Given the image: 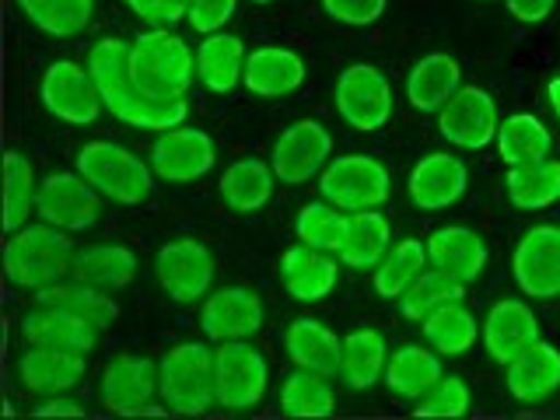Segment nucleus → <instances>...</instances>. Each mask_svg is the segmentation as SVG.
Instances as JSON below:
<instances>
[{"label":"nucleus","instance_id":"obj_5","mask_svg":"<svg viewBox=\"0 0 560 420\" xmlns=\"http://www.w3.org/2000/svg\"><path fill=\"white\" fill-rule=\"evenodd\" d=\"M78 172L92 183L102 197H109L116 203L137 207L151 197L154 179L144 162L127 148L113 144V140H92L78 151Z\"/></svg>","mask_w":560,"mask_h":420},{"label":"nucleus","instance_id":"obj_31","mask_svg":"<svg viewBox=\"0 0 560 420\" xmlns=\"http://www.w3.org/2000/svg\"><path fill=\"white\" fill-rule=\"evenodd\" d=\"M385 364H389V347L378 329H354L343 337V361L340 378L350 389H372L378 378H385Z\"/></svg>","mask_w":560,"mask_h":420},{"label":"nucleus","instance_id":"obj_47","mask_svg":"<svg viewBox=\"0 0 560 420\" xmlns=\"http://www.w3.org/2000/svg\"><path fill=\"white\" fill-rule=\"evenodd\" d=\"M192 0H127V8L148 25H175L189 14Z\"/></svg>","mask_w":560,"mask_h":420},{"label":"nucleus","instance_id":"obj_17","mask_svg":"<svg viewBox=\"0 0 560 420\" xmlns=\"http://www.w3.org/2000/svg\"><path fill=\"white\" fill-rule=\"evenodd\" d=\"M262 308L259 294L249 288H221L203 302L200 326L207 332V340L228 343V340H249L253 332L262 326Z\"/></svg>","mask_w":560,"mask_h":420},{"label":"nucleus","instance_id":"obj_33","mask_svg":"<svg viewBox=\"0 0 560 420\" xmlns=\"http://www.w3.org/2000/svg\"><path fill=\"white\" fill-rule=\"evenodd\" d=\"M508 200L518 210H542L560 200V162L542 158L533 165H512L504 175Z\"/></svg>","mask_w":560,"mask_h":420},{"label":"nucleus","instance_id":"obj_9","mask_svg":"<svg viewBox=\"0 0 560 420\" xmlns=\"http://www.w3.org/2000/svg\"><path fill=\"white\" fill-rule=\"evenodd\" d=\"M158 284L179 305H192L214 284V256L197 238H172L154 259Z\"/></svg>","mask_w":560,"mask_h":420},{"label":"nucleus","instance_id":"obj_1","mask_svg":"<svg viewBox=\"0 0 560 420\" xmlns=\"http://www.w3.org/2000/svg\"><path fill=\"white\" fill-rule=\"evenodd\" d=\"M88 74H92L102 105L109 109L119 122L137 130H154L165 133L183 127L189 116L186 95L179 98H158L137 84L133 67H130V43L122 39H102L88 52Z\"/></svg>","mask_w":560,"mask_h":420},{"label":"nucleus","instance_id":"obj_27","mask_svg":"<svg viewBox=\"0 0 560 420\" xmlns=\"http://www.w3.org/2000/svg\"><path fill=\"white\" fill-rule=\"evenodd\" d=\"M284 347H288V358L298 368H305V372H319L326 378L340 375L343 340L319 319H294L284 332Z\"/></svg>","mask_w":560,"mask_h":420},{"label":"nucleus","instance_id":"obj_14","mask_svg":"<svg viewBox=\"0 0 560 420\" xmlns=\"http://www.w3.org/2000/svg\"><path fill=\"white\" fill-rule=\"evenodd\" d=\"M332 154V137L323 122L315 119H298L280 133V140L273 144V175L288 186H302L308 183L315 172H323L329 165Z\"/></svg>","mask_w":560,"mask_h":420},{"label":"nucleus","instance_id":"obj_21","mask_svg":"<svg viewBox=\"0 0 560 420\" xmlns=\"http://www.w3.org/2000/svg\"><path fill=\"white\" fill-rule=\"evenodd\" d=\"M539 340V319L533 308L518 302V298H508L498 302L487 312L483 319V347L487 354L498 364H512L525 347H533Z\"/></svg>","mask_w":560,"mask_h":420},{"label":"nucleus","instance_id":"obj_51","mask_svg":"<svg viewBox=\"0 0 560 420\" xmlns=\"http://www.w3.org/2000/svg\"><path fill=\"white\" fill-rule=\"evenodd\" d=\"M253 4H273V0H253Z\"/></svg>","mask_w":560,"mask_h":420},{"label":"nucleus","instance_id":"obj_25","mask_svg":"<svg viewBox=\"0 0 560 420\" xmlns=\"http://www.w3.org/2000/svg\"><path fill=\"white\" fill-rule=\"evenodd\" d=\"M428 256H431V267L459 277L463 284H472V280L483 273L490 253H487V242L472 232V228L448 224V228H438L428 238Z\"/></svg>","mask_w":560,"mask_h":420},{"label":"nucleus","instance_id":"obj_10","mask_svg":"<svg viewBox=\"0 0 560 420\" xmlns=\"http://www.w3.org/2000/svg\"><path fill=\"white\" fill-rule=\"evenodd\" d=\"M102 192L84 179L81 172H52L39 183L35 214L46 224H57L63 232H84L102 214Z\"/></svg>","mask_w":560,"mask_h":420},{"label":"nucleus","instance_id":"obj_28","mask_svg":"<svg viewBox=\"0 0 560 420\" xmlns=\"http://www.w3.org/2000/svg\"><path fill=\"white\" fill-rule=\"evenodd\" d=\"M393 249V224L382 210H350L347 238L337 259L350 270H375Z\"/></svg>","mask_w":560,"mask_h":420},{"label":"nucleus","instance_id":"obj_45","mask_svg":"<svg viewBox=\"0 0 560 420\" xmlns=\"http://www.w3.org/2000/svg\"><path fill=\"white\" fill-rule=\"evenodd\" d=\"M385 4H389V0H323V11L340 25L364 28L378 22L385 14Z\"/></svg>","mask_w":560,"mask_h":420},{"label":"nucleus","instance_id":"obj_3","mask_svg":"<svg viewBox=\"0 0 560 420\" xmlns=\"http://www.w3.org/2000/svg\"><path fill=\"white\" fill-rule=\"evenodd\" d=\"M158 393L172 413L203 417L218 402L214 350L197 340L175 343L158 364Z\"/></svg>","mask_w":560,"mask_h":420},{"label":"nucleus","instance_id":"obj_50","mask_svg":"<svg viewBox=\"0 0 560 420\" xmlns=\"http://www.w3.org/2000/svg\"><path fill=\"white\" fill-rule=\"evenodd\" d=\"M547 95H550V105H553V113H557V119H560V78H553V81L547 84Z\"/></svg>","mask_w":560,"mask_h":420},{"label":"nucleus","instance_id":"obj_36","mask_svg":"<svg viewBox=\"0 0 560 420\" xmlns=\"http://www.w3.org/2000/svg\"><path fill=\"white\" fill-rule=\"evenodd\" d=\"M137 277V256L127 245H95V249H84L74 259V280L84 284H95L102 291H119L133 284Z\"/></svg>","mask_w":560,"mask_h":420},{"label":"nucleus","instance_id":"obj_44","mask_svg":"<svg viewBox=\"0 0 560 420\" xmlns=\"http://www.w3.org/2000/svg\"><path fill=\"white\" fill-rule=\"evenodd\" d=\"M472 407V393L463 378L442 375V382L420 396V407L413 410L417 417H466Z\"/></svg>","mask_w":560,"mask_h":420},{"label":"nucleus","instance_id":"obj_37","mask_svg":"<svg viewBox=\"0 0 560 420\" xmlns=\"http://www.w3.org/2000/svg\"><path fill=\"white\" fill-rule=\"evenodd\" d=\"M424 340L438 350V354L459 358L477 343V315H472L463 302H448L442 308H434L424 323Z\"/></svg>","mask_w":560,"mask_h":420},{"label":"nucleus","instance_id":"obj_23","mask_svg":"<svg viewBox=\"0 0 560 420\" xmlns=\"http://www.w3.org/2000/svg\"><path fill=\"white\" fill-rule=\"evenodd\" d=\"M280 280L294 302H323L326 294L337 291L340 267L329 253L298 242L294 249L280 256Z\"/></svg>","mask_w":560,"mask_h":420},{"label":"nucleus","instance_id":"obj_4","mask_svg":"<svg viewBox=\"0 0 560 420\" xmlns=\"http://www.w3.org/2000/svg\"><path fill=\"white\" fill-rule=\"evenodd\" d=\"M130 67L137 84L158 98L186 95L192 78H197V57H192V49L168 28L140 32L130 43Z\"/></svg>","mask_w":560,"mask_h":420},{"label":"nucleus","instance_id":"obj_12","mask_svg":"<svg viewBox=\"0 0 560 420\" xmlns=\"http://www.w3.org/2000/svg\"><path fill=\"white\" fill-rule=\"evenodd\" d=\"M498 105L483 88H459L442 109H438V130L448 144L463 151H480L498 140Z\"/></svg>","mask_w":560,"mask_h":420},{"label":"nucleus","instance_id":"obj_16","mask_svg":"<svg viewBox=\"0 0 560 420\" xmlns=\"http://www.w3.org/2000/svg\"><path fill=\"white\" fill-rule=\"evenodd\" d=\"M158 393V364L151 358L119 354L102 375V402L116 417H144Z\"/></svg>","mask_w":560,"mask_h":420},{"label":"nucleus","instance_id":"obj_30","mask_svg":"<svg viewBox=\"0 0 560 420\" xmlns=\"http://www.w3.org/2000/svg\"><path fill=\"white\" fill-rule=\"evenodd\" d=\"M273 165L259 162V158H242V162L228 165L221 175V200L235 210V214H256L273 197Z\"/></svg>","mask_w":560,"mask_h":420},{"label":"nucleus","instance_id":"obj_19","mask_svg":"<svg viewBox=\"0 0 560 420\" xmlns=\"http://www.w3.org/2000/svg\"><path fill=\"white\" fill-rule=\"evenodd\" d=\"M469 186V172L455 154L445 151H434L424 154L420 162L413 165L407 189H410V200L420 210H445L455 200H463V192Z\"/></svg>","mask_w":560,"mask_h":420},{"label":"nucleus","instance_id":"obj_8","mask_svg":"<svg viewBox=\"0 0 560 420\" xmlns=\"http://www.w3.org/2000/svg\"><path fill=\"white\" fill-rule=\"evenodd\" d=\"M214 372H218V407L224 410H253L267 396L270 364L253 343L228 340L214 350Z\"/></svg>","mask_w":560,"mask_h":420},{"label":"nucleus","instance_id":"obj_49","mask_svg":"<svg viewBox=\"0 0 560 420\" xmlns=\"http://www.w3.org/2000/svg\"><path fill=\"white\" fill-rule=\"evenodd\" d=\"M35 417H84V410L78 407L74 399H67V396H49L43 407H35Z\"/></svg>","mask_w":560,"mask_h":420},{"label":"nucleus","instance_id":"obj_22","mask_svg":"<svg viewBox=\"0 0 560 420\" xmlns=\"http://www.w3.org/2000/svg\"><path fill=\"white\" fill-rule=\"evenodd\" d=\"M308 67L294 49L284 46H259L245 57L242 84L259 98H284L305 84Z\"/></svg>","mask_w":560,"mask_h":420},{"label":"nucleus","instance_id":"obj_11","mask_svg":"<svg viewBox=\"0 0 560 420\" xmlns=\"http://www.w3.org/2000/svg\"><path fill=\"white\" fill-rule=\"evenodd\" d=\"M39 92H43L46 113L60 122H70V127H88V122H95L98 113L105 109L92 74H88V67H81L78 60L49 63Z\"/></svg>","mask_w":560,"mask_h":420},{"label":"nucleus","instance_id":"obj_18","mask_svg":"<svg viewBox=\"0 0 560 420\" xmlns=\"http://www.w3.org/2000/svg\"><path fill=\"white\" fill-rule=\"evenodd\" d=\"M98 326L81 319V315L57 308V305H46V302H35V308L25 312L22 319V340L28 347H63V350H95L98 343Z\"/></svg>","mask_w":560,"mask_h":420},{"label":"nucleus","instance_id":"obj_40","mask_svg":"<svg viewBox=\"0 0 560 420\" xmlns=\"http://www.w3.org/2000/svg\"><path fill=\"white\" fill-rule=\"evenodd\" d=\"M35 200H39V183H35L32 162L25 154L8 151L4 154V232L8 235L28 224Z\"/></svg>","mask_w":560,"mask_h":420},{"label":"nucleus","instance_id":"obj_2","mask_svg":"<svg viewBox=\"0 0 560 420\" xmlns=\"http://www.w3.org/2000/svg\"><path fill=\"white\" fill-rule=\"evenodd\" d=\"M74 242L57 224H25L4 245V273L14 288L43 291L74 273Z\"/></svg>","mask_w":560,"mask_h":420},{"label":"nucleus","instance_id":"obj_20","mask_svg":"<svg viewBox=\"0 0 560 420\" xmlns=\"http://www.w3.org/2000/svg\"><path fill=\"white\" fill-rule=\"evenodd\" d=\"M88 372V358L81 350H63V347H28L18 358V378L28 393H46L57 396L74 389Z\"/></svg>","mask_w":560,"mask_h":420},{"label":"nucleus","instance_id":"obj_46","mask_svg":"<svg viewBox=\"0 0 560 420\" xmlns=\"http://www.w3.org/2000/svg\"><path fill=\"white\" fill-rule=\"evenodd\" d=\"M235 8H238V0H192L186 22L192 25V32L214 35V32H221L228 22H232Z\"/></svg>","mask_w":560,"mask_h":420},{"label":"nucleus","instance_id":"obj_39","mask_svg":"<svg viewBox=\"0 0 560 420\" xmlns=\"http://www.w3.org/2000/svg\"><path fill=\"white\" fill-rule=\"evenodd\" d=\"M428 245H420L417 238H399L389 253H385V259L375 267V291L378 298H396L399 302V294L407 291L413 280L428 270Z\"/></svg>","mask_w":560,"mask_h":420},{"label":"nucleus","instance_id":"obj_52","mask_svg":"<svg viewBox=\"0 0 560 420\" xmlns=\"http://www.w3.org/2000/svg\"><path fill=\"white\" fill-rule=\"evenodd\" d=\"M480 4H490V0H480Z\"/></svg>","mask_w":560,"mask_h":420},{"label":"nucleus","instance_id":"obj_7","mask_svg":"<svg viewBox=\"0 0 560 420\" xmlns=\"http://www.w3.org/2000/svg\"><path fill=\"white\" fill-rule=\"evenodd\" d=\"M337 113L347 127L375 133L393 119V84L372 63H350L337 78Z\"/></svg>","mask_w":560,"mask_h":420},{"label":"nucleus","instance_id":"obj_29","mask_svg":"<svg viewBox=\"0 0 560 420\" xmlns=\"http://www.w3.org/2000/svg\"><path fill=\"white\" fill-rule=\"evenodd\" d=\"M245 46L238 35L228 32H214L197 46V78L207 92L214 95H228L235 84H242L245 74Z\"/></svg>","mask_w":560,"mask_h":420},{"label":"nucleus","instance_id":"obj_15","mask_svg":"<svg viewBox=\"0 0 560 420\" xmlns=\"http://www.w3.org/2000/svg\"><path fill=\"white\" fill-rule=\"evenodd\" d=\"M515 280L522 294L529 298H557L560 294V228L557 224H536L529 228L512 256Z\"/></svg>","mask_w":560,"mask_h":420},{"label":"nucleus","instance_id":"obj_26","mask_svg":"<svg viewBox=\"0 0 560 420\" xmlns=\"http://www.w3.org/2000/svg\"><path fill=\"white\" fill-rule=\"evenodd\" d=\"M463 88V67L448 52L420 57L407 78V98L417 113H438Z\"/></svg>","mask_w":560,"mask_h":420},{"label":"nucleus","instance_id":"obj_24","mask_svg":"<svg viewBox=\"0 0 560 420\" xmlns=\"http://www.w3.org/2000/svg\"><path fill=\"white\" fill-rule=\"evenodd\" d=\"M504 382L508 393L518 402H542L560 389V350L547 340H536L533 347H525L522 354L504 364Z\"/></svg>","mask_w":560,"mask_h":420},{"label":"nucleus","instance_id":"obj_6","mask_svg":"<svg viewBox=\"0 0 560 420\" xmlns=\"http://www.w3.org/2000/svg\"><path fill=\"white\" fill-rule=\"evenodd\" d=\"M323 200L340 210H375L389 200L393 179L378 158L372 154H340L319 175Z\"/></svg>","mask_w":560,"mask_h":420},{"label":"nucleus","instance_id":"obj_32","mask_svg":"<svg viewBox=\"0 0 560 420\" xmlns=\"http://www.w3.org/2000/svg\"><path fill=\"white\" fill-rule=\"evenodd\" d=\"M442 375H445L442 358L417 343L393 350L389 364H385V385L402 399H420L428 389H434V385L442 382Z\"/></svg>","mask_w":560,"mask_h":420},{"label":"nucleus","instance_id":"obj_48","mask_svg":"<svg viewBox=\"0 0 560 420\" xmlns=\"http://www.w3.org/2000/svg\"><path fill=\"white\" fill-rule=\"evenodd\" d=\"M557 0H508V11H512L522 25H539L547 22V18L553 14Z\"/></svg>","mask_w":560,"mask_h":420},{"label":"nucleus","instance_id":"obj_42","mask_svg":"<svg viewBox=\"0 0 560 420\" xmlns=\"http://www.w3.org/2000/svg\"><path fill=\"white\" fill-rule=\"evenodd\" d=\"M280 413L288 417H332L337 413V393L319 372H298L280 385Z\"/></svg>","mask_w":560,"mask_h":420},{"label":"nucleus","instance_id":"obj_41","mask_svg":"<svg viewBox=\"0 0 560 420\" xmlns=\"http://www.w3.org/2000/svg\"><path fill=\"white\" fill-rule=\"evenodd\" d=\"M18 8L35 28L57 39H70L81 35L95 14V0H18Z\"/></svg>","mask_w":560,"mask_h":420},{"label":"nucleus","instance_id":"obj_35","mask_svg":"<svg viewBox=\"0 0 560 420\" xmlns=\"http://www.w3.org/2000/svg\"><path fill=\"white\" fill-rule=\"evenodd\" d=\"M553 148V137L542 122L529 113H515L508 116L501 127H498V151H501V162L512 168V165H533L542 162Z\"/></svg>","mask_w":560,"mask_h":420},{"label":"nucleus","instance_id":"obj_13","mask_svg":"<svg viewBox=\"0 0 560 420\" xmlns=\"http://www.w3.org/2000/svg\"><path fill=\"white\" fill-rule=\"evenodd\" d=\"M218 162V148L214 140H210L207 130H197V127H175V130H165L162 137L154 140L151 148V168L158 179L165 183H197L200 175H207Z\"/></svg>","mask_w":560,"mask_h":420},{"label":"nucleus","instance_id":"obj_38","mask_svg":"<svg viewBox=\"0 0 560 420\" xmlns=\"http://www.w3.org/2000/svg\"><path fill=\"white\" fill-rule=\"evenodd\" d=\"M463 298H466V284L459 277L431 267L399 294V312L407 315L410 323H424L434 308H442L448 302H463Z\"/></svg>","mask_w":560,"mask_h":420},{"label":"nucleus","instance_id":"obj_43","mask_svg":"<svg viewBox=\"0 0 560 420\" xmlns=\"http://www.w3.org/2000/svg\"><path fill=\"white\" fill-rule=\"evenodd\" d=\"M347 224H350V214L337 203H305L298 210V221H294V232L305 245L312 249H323V253H340V245L347 238Z\"/></svg>","mask_w":560,"mask_h":420},{"label":"nucleus","instance_id":"obj_34","mask_svg":"<svg viewBox=\"0 0 560 420\" xmlns=\"http://www.w3.org/2000/svg\"><path fill=\"white\" fill-rule=\"evenodd\" d=\"M35 302H46V305H57L81 315V319L95 323L98 329H109L119 319V305L113 302L109 294L95 284H84V280H70V284H49L35 294Z\"/></svg>","mask_w":560,"mask_h":420}]
</instances>
